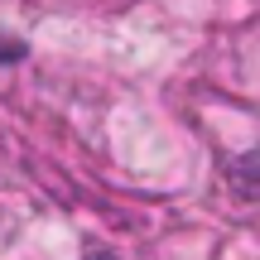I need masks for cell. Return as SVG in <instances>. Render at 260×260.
<instances>
[{
    "label": "cell",
    "instance_id": "cell-1",
    "mask_svg": "<svg viewBox=\"0 0 260 260\" xmlns=\"http://www.w3.org/2000/svg\"><path fill=\"white\" fill-rule=\"evenodd\" d=\"M19 53H24V44H19V39H10V34H0V63H15Z\"/></svg>",
    "mask_w": 260,
    "mask_h": 260
},
{
    "label": "cell",
    "instance_id": "cell-2",
    "mask_svg": "<svg viewBox=\"0 0 260 260\" xmlns=\"http://www.w3.org/2000/svg\"><path fill=\"white\" fill-rule=\"evenodd\" d=\"M87 260H116V255H106V251H96V255H87Z\"/></svg>",
    "mask_w": 260,
    "mask_h": 260
}]
</instances>
